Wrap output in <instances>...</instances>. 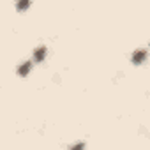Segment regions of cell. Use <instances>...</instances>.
Here are the masks:
<instances>
[{"label":"cell","mask_w":150,"mask_h":150,"mask_svg":"<svg viewBox=\"0 0 150 150\" xmlns=\"http://www.w3.org/2000/svg\"><path fill=\"white\" fill-rule=\"evenodd\" d=\"M83 146H85L83 143H76V145H74V146H72L71 150H83Z\"/></svg>","instance_id":"277c9868"},{"label":"cell","mask_w":150,"mask_h":150,"mask_svg":"<svg viewBox=\"0 0 150 150\" xmlns=\"http://www.w3.org/2000/svg\"><path fill=\"white\" fill-rule=\"evenodd\" d=\"M28 7V2H18V9H27Z\"/></svg>","instance_id":"5b68a950"},{"label":"cell","mask_w":150,"mask_h":150,"mask_svg":"<svg viewBox=\"0 0 150 150\" xmlns=\"http://www.w3.org/2000/svg\"><path fill=\"white\" fill-rule=\"evenodd\" d=\"M34 55H35V60H42V58H44V55H46V48H44V46L37 48Z\"/></svg>","instance_id":"3957f363"},{"label":"cell","mask_w":150,"mask_h":150,"mask_svg":"<svg viewBox=\"0 0 150 150\" xmlns=\"http://www.w3.org/2000/svg\"><path fill=\"white\" fill-rule=\"evenodd\" d=\"M145 57H146V51H145V50H139V51H134L132 60H134V62H141V60H145Z\"/></svg>","instance_id":"6da1fadb"},{"label":"cell","mask_w":150,"mask_h":150,"mask_svg":"<svg viewBox=\"0 0 150 150\" xmlns=\"http://www.w3.org/2000/svg\"><path fill=\"white\" fill-rule=\"evenodd\" d=\"M30 67H32V64H30V62H25L23 65H20V69H18V72L21 74V76H25V74H27V72L30 71Z\"/></svg>","instance_id":"7a4b0ae2"}]
</instances>
